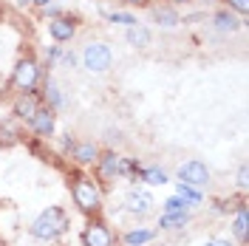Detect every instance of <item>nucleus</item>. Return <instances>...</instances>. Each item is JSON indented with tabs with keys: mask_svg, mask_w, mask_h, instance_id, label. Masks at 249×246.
<instances>
[{
	"mask_svg": "<svg viewBox=\"0 0 249 246\" xmlns=\"http://www.w3.org/2000/svg\"><path fill=\"white\" fill-rule=\"evenodd\" d=\"M147 9H150V17H153V23L159 29H176L181 23L178 9L170 6V3H156V6H147Z\"/></svg>",
	"mask_w": 249,
	"mask_h": 246,
	"instance_id": "8",
	"label": "nucleus"
},
{
	"mask_svg": "<svg viewBox=\"0 0 249 246\" xmlns=\"http://www.w3.org/2000/svg\"><path fill=\"white\" fill-rule=\"evenodd\" d=\"M136 178L139 181H147V184H167V173L161 167H139Z\"/></svg>",
	"mask_w": 249,
	"mask_h": 246,
	"instance_id": "19",
	"label": "nucleus"
},
{
	"mask_svg": "<svg viewBox=\"0 0 249 246\" xmlns=\"http://www.w3.org/2000/svg\"><path fill=\"white\" fill-rule=\"evenodd\" d=\"M213 26H215V31H221V34H235V31L244 29V17H238L235 12H230V9H221V12L213 15Z\"/></svg>",
	"mask_w": 249,
	"mask_h": 246,
	"instance_id": "12",
	"label": "nucleus"
},
{
	"mask_svg": "<svg viewBox=\"0 0 249 246\" xmlns=\"http://www.w3.org/2000/svg\"><path fill=\"white\" fill-rule=\"evenodd\" d=\"M82 246H113V235L102 221H91L82 232Z\"/></svg>",
	"mask_w": 249,
	"mask_h": 246,
	"instance_id": "9",
	"label": "nucleus"
},
{
	"mask_svg": "<svg viewBox=\"0 0 249 246\" xmlns=\"http://www.w3.org/2000/svg\"><path fill=\"white\" fill-rule=\"evenodd\" d=\"M247 227H249V212H247V204L241 201V207H238V215H235V221H232V232H235V238L241 241V246L249 244Z\"/></svg>",
	"mask_w": 249,
	"mask_h": 246,
	"instance_id": "16",
	"label": "nucleus"
},
{
	"mask_svg": "<svg viewBox=\"0 0 249 246\" xmlns=\"http://www.w3.org/2000/svg\"><path fill=\"white\" fill-rule=\"evenodd\" d=\"M124 3L127 9H147V6H153V0H119Z\"/></svg>",
	"mask_w": 249,
	"mask_h": 246,
	"instance_id": "27",
	"label": "nucleus"
},
{
	"mask_svg": "<svg viewBox=\"0 0 249 246\" xmlns=\"http://www.w3.org/2000/svg\"><path fill=\"white\" fill-rule=\"evenodd\" d=\"M124 40H127V46H133V48H147V46H150V40H153V34H150L147 26L136 23V26H127Z\"/></svg>",
	"mask_w": 249,
	"mask_h": 246,
	"instance_id": "14",
	"label": "nucleus"
},
{
	"mask_svg": "<svg viewBox=\"0 0 249 246\" xmlns=\"http://www.w3.org/2000/svg\"><path fill=\"white\" fill-rule=\"evenodd\" d=\"M26 124L31 127V133H34L37 139H48V136H54V127H57V113L48 108V105H40V108H37V113H34Z\"/></svg>",
	"mask_w": 249,
	"mask_h": 246,
	"instance_id": "7",
	"label": "nucleus"
},
{
	"mask_svg": "<svg viewBox=\"0 0 249 246\" xmlns=\"http://www.w3.org/2000/svg\"><path fill=\"white\" fill-rule=\"evenodd\" d=\"M176 195L184 201L187 207H198V204H201V190H196V187H187V184H181V181H178Z\"/></svg>",
	"mask_w": 249,
	"mask_h": 246,
	"instance_id": "20",
	"label": "nucleus"
},
{
	"mask_svg": "<svg viewBox=\"0 0 249 246\" xmlns=\"http://www.w3.org/2000/svg\"><path fill=\"white\" fill-rule=\"evenodd\" d=\"M43 12H46L48 20H51V17H57V15H62V12H60V6H54V3H48V6L43 9Z\"/></svg>",
	"mask_w": 249,
	"mask_h": 246,
	"instance_id": "30",
	"label": "nucleus"
},
{
	"mask_svg": "<svg viewBox=\"0 0 249 246\" xmlns=\"http://www.w3.org/2000/svg\"><path fill=\"white\" fill-rule=\"evenodd\" d=\"M60 62L62 65H68V68H74V65H77V54H74V51H62Z\"/></svg>",
	"mask_w": 249,
	"mask_h": 246,
	"instance_id": "28",
	"label": "nucleus"
},
{
	"mask_svg": "<svg viewBox=\"0 0 249 246\" xmlns=\"http://www.w3.org/2000/svg\"><path fill=\"white\" fill-rule=\"evenodd\" d=\"M40 79H43V68H40V62L34 60V57H20L17 60L15 71H12V88L17 93L37 91Z\"/></svg>",
	"mask_w": 249,
	"mask_h": 246,
	"instance_id": "3",
	"label": "nucleus"
},
{
	"mask_svg": "<svg viewBox=\"0 0 249 246\" xmlns=\"http://www.w3.org/2000/svg\"><path fill=\"white\" fill-rule=\"evenodd\" d=\"M71 195H74V204L79 207V212H85V215H96L102 210V193L88 176H77L71 181Z\"/></svg>",
	"mask_w": 249,
	"mask_h": 246,
	"instance_id": "2",
	"label": "nucleus"
},
{
	"mask_svg": "<svg viewBox=\"0 0 249 246\" xmlns=\"http://www.w3.org/2000/svg\"><path fill=\"white\" fill-rule=\"evenodd\" d=\"M40 99H43V105H48L51 110L62 108V93H60V88H57L54 79H46V82H43V93H40Z\"/></svg>",
	"mask_w": 249,
	"mask_h": 246,
	"instance_id": "17",
	"label": "nucleus"
},
{
	"mask_svg": "<svg viewBox=\"0 0 249 246\" xmlns=\"http://www.w3.org/2000/svg\"><path fill=\"white\" fill-rule=\"evenodd\" d=\"M124 204H127V212H133V215H147L150 210H153V195L147 193V190H139V187H133L127 195H124Z\"/></svg>",
	"mask_w": 249,
	"mask_h": 246,
	"instance_id": "10",
	"label": "nucleus"
},
{
	"mask_svg": "<svg viewBox=\"0 0 249 246\" xmlns=\"http://www.w3.org/2000/svg\"><path fill=\"white\" fill-rule=\"evenodd\" d=\"M17 141H20V133H17L12 124L0 122V144H3V147H12V144H17Z\"/></svg>",
	"mask_w": 249,
	"mask_h": 246,
	"instance_id": "23",
	"label": "nucleus"
},
{
	"mask_svg": "<svg viewBox=\"0 0 249 246\" xmlns=\"http://www.w3.org/2000/svg\"><path fill=\"white\" fill-rule=\"evenodd\" d=\"M110 65H113V51H110L108 43L93 40V43H88V46L82 48V68L85 71L105 74V71H110Z\"/></svg>",
	"mask_w": 249,
	"mask_h": 246,
	"instance_id": "4",
	"label": "nucleus"
},
{
	"mask_svg": "<svg viewBox=\"0 0 249 246\" xmlns=\"http://www.w3.org/2000/svg\"><path fill=\"white\" fill-rule=\"evenodd\" d=\"M178 181L187 187H196V190H201V187H210V170L204 161L198 158H190L184 161L181 167H178Z\"/></svg>",
	"mask_w": 249,
	"mask_h": 246,
	"instance_id": "5",
	"label": "nucleus"
},
{
	"mask_svg": "<svg viewBox=\"0 0 249 246\" xmlns=\"http://www.w3.org/2000/svg\"><path fill=\"white\" fill-rule=\"evenodd\" d=\"M153 238H156L153 229H133V232L124 235V244L127 246H144V244H150Z\"/></svg>",
	"mask_w": 249,
	"mask_h": 246,
	"instance_id": "21",
	"label": "nucleus"
},
{
	"mask_svg": "<svg viewBox=\"0 0 249 246\" xmlns=\"http://www.w3.org/2000/svg\"><path fill=\"white\" fill-rule=\"evenodd\" d=\"M68 215H65V210H60V207H48V210H43L40 215H37V221L31 224V235L37 238V241H57L60 235H65L68 232Z\"/></svg>",
	"mask_w": 249,
	"mask_h": 246,
	"instance_id": "1",
	"label": "nucleus"
},
{
	"mask_svg": "<svg viewBox=\"0 0 249 246\" xmlns=\"http://www.w3.org/2000/svg\"><path fill=\"white\" fill-rule=\"evenodd\" d=\"M176 210H187V204L178 195H170V198L164 201V212H176Z\"/></svg>",
	"mask_w": 249,
	"mask_h": 246,
	"instance_id": "26",
	"label": "nucleus"
},
{
	"mask_svg": "<svg viewBox=\"0 0 249 246\" xmlns=\"http://www.w3.org/2000/svg\"><path fill=\"white\" fill-rule=\"evenodd\" d=\"M187 221H190V210H176V212H161L159 227L161 229H178V227H184Z\"/></svg>",
	"mask_w": 249,
	"mask_h": 246,
	"instance_id": "18",
	"label": "nucleus"
},
{
	"mask_svg": "<svg viewBox=\"0 0 249 246\" xmlns=\"http://www.w3.org/2000/svg\"><path fill=\"white\" fill-rule=\"evenodd\" d=\"M108 15L110 23H119V26H136L139 23V17L133 15V12H122V9H116V12H105Z\"/></svg>",
	"mask_w": 249,
	"mask_h": 246,
	"instance_id": "22",
	"label": "nucleus"
},
{
	"mask_svg": "<svg viewBox=\"0 0 249 246\" xmlns=\"http://www.w3.org/2000/svg\"><path fill=\"white\" fill-rule=\"evenodd\" d=\"M43 105V99H40V93L31 91V93H20L15 99V108H12V113H15L17 119H23V122H29L31 116L37 113V108Z\"/></svg>",
	"mask_w": 249,
	"mask_h": 246,
	"instance_id": "11",
	"label": "nucleus"
},
{
	"mask_svg": "<svg viewBox=\"0 0 249 246\" xmlns=\"http://www.w3.org/2000/svg\"><path fill=\"white\" fill-rule=\"evenodd\" d=\"M224 6H227L230 12H235L238 17H244V20H247V12H249V0H224Z\"/></svg>",
	"mask_w": 249,
	"mask_h": 246,
	"instance_id": "24",
	"label": "nucleus"
},
{
	"mask_svg": "<svg viewBox=\"0 0 249 246\" xmlns=\"http://www.w3.org/2000/svg\"><path fill=\"white\" fill-rule=\"evenodd\" d=\"M71 158H74L77 164H96V158H99V147H96L93 141H74V147H71Z\"/></svg>",
	"mask_w": 249,
	"mask_h": 246,
	"instance_id": "13",
	"label": "nucleus"
},
{
	"mask_svg": "<svg viewBox=\"0 0 249 246\" xmlns=\"http://www.w3.org/2000/svg\"><path fill=\"white\" fill-rule=\"evenodd\" d=\"M238 187H241V190H247V187H249V181H247V164H241V167H238Z\"/></svg>",
	"mask_w": 249,
	"mask_h": 246,
	"instance_id": "29",
	"label": "nucleus"
},
{
	"mask_svg": "<svg viewBox=\"0 0 249 246\" xmlns=\"http://www.w3.org/2000/svg\"><path fill=\"white\" fill-rule=\"evenodd\" d=\"M31 3H34V6H37V9H46L48 3H54V0H31Z\"/></svg>",
	"mask_w": 249,
	"mask_h": 246,
	"instance_id": "32",
	"label": "nucleus"
},
{
	"mask_svg": "<svg viewBox=\"0 0 249 246\" xmlns=\"http://www.w3.org/2000/svg\"><path fill=\"white\" fill-rule=\"evenodd\" d=\"M119 158L122 156H116L113 150H99V158H96V164H99V173L105 176V178H116L119 176Z\"/></svg>",
	"mask_w": 249,
	"mask_h": 246,
	"instance_id": "15",
	"label": "nucleus"
},
{
	"mask_svg": "<svg viewBox=\"0 0 249 246\" xmlns=\"http://www.w3.org/2000/svg\"><path fill=\"white\" fill-rule=\"evenodd\" d=\"M60 57H62V46L57 43V46H51L46 51V65H48V68H51V65H57V62H60Z\"/></svg>",
	"mask_w": 249,
	"mask_h": 246,
	"instance_id": "25",
	"label": "nucleus"
},
{
	"mask_svg": "<svg viewBox=\"0 0 249 246\" xmlns=\"http://www.w3.org/2000/svg\"><path fill=\"white\" fill-rule=\"evenodd\" d=\"M204 246H232L230 241H221V238H213V241H207Z\"/></svg>",
	"mask_w": 249,
	"mask_h": 246,
	"instance_id": "31",
	"label": "nucleus"
},
{
	"mask_svg": "<svg viewBox=\"0 0 249 246\" xmlns=\"http://www.w3.org/2000/svg\"><path fill=\"white\" fill-rule=\"evenodd\" d=\"M48 34H51V40L54 43H71L74 37H77V17L71 15H57L48 20Z\"/></svg>",
	"mask_w": 249,
	"mask_h": 246,
	"instance_id": "6",
	"label": "nucleus"
},
{
	"mask_svg": "<svg viewBox=\"0 0 249 246\" xmlns=\"http://www.w3.org/2000/svg\"><path fill=\"white\" fill-rule=\"evenodd\" d=\"M187 3H193V0H170V6H176V9L178 6H187Z\"/></svg>",
	"mask_w": 249,
	"mask_h": 246,
	"instance_id": "33",
	"label": "nucleus"
}]
</instances>
